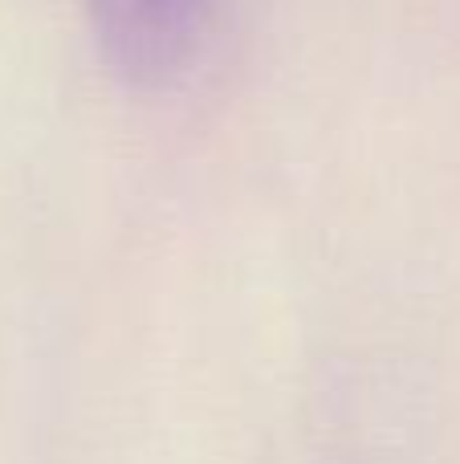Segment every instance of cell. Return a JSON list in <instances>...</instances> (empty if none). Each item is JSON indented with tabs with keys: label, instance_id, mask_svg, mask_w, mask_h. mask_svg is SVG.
Here are the masks:
<instances>
[{
	"label": "cell",
	"instance_id": "obj_1",
	"mask_svg": "<svg viewBox=\"0 0 460 464\" xmlns=\"http://www.w3.org/2000/svg\"><path fill=\"white\" fill-rule=\"evenodd\" d=\"M220 0H86L102 62L130 86H168L187 70Z\"/></svg>",
	"mask_w": 460,
	"mask_h": 464
}]
</instances>
